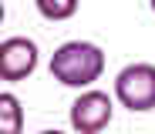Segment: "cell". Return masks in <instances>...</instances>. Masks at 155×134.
Instances as JSON below:
<instances>
[{"label":"cell","instance_id":"cell-1","mask_svg":"<svg viewBox=\"0 0 155 134\" xmlns=\"http://www.w3.org/2000/svg\"><path fill=\"white\" fill-rule=\"evenodd\" d=\"M105 74V50L91 40H64L51 54V77L64 87L84 91Z\"/></svg>","mask_w":155,"mask_h":134},{"label":"cell","instance_id":"cell-2","mask_svg":"<svg viewBox=\"0 0 155 134\" xmlns=\"http://www.w3.org/2000/svg\"><path fill=\"white\" fill-rule=\"evenodd\" d=\"M115 101L132 114L155 111V64L138 61L118 70L115 77Z\"/></svg>","mask_w":155,"mask_h":134},{"label":"cell","instance_id":"cell-3","mask_svg":"<svg viewBox=\"0 0 155 134\" xmlns=\"http://www.w3.org/2000/svg\"><path fill=\"white\" fill-rule=\"evenodd\" d=\"M68 117H71V131L74 134H101L115 117V101L105 91H98V87H84L74 97Z\"/></svg>","mask_w":155,"mask_h":134},{"label":"cell","instance_id":"cell-4","mask_svg":"<svg viewBox=\"0 0 155 134\" xmlns=\"http://www.w3.org/2000/svg\"><path fill=\"white\" fill-rule=\"evenodd\" d=\"M41 50L31 37H7L0 44V80L17 84V80H27L37 70Z\"/></svg>","mask_w":155,"mask_h":134},{"label":"cell","instance_id":"cell-5","mask_svg":"<svg viewBox=\"0 0 155 134\" xmlns=\"http://www.w3.org/2000/svg\"><path fill=\"white\" fill-rule=\"evenodd\" d=\"M0 134H24V107L14 91L0 94Z\"/></svg>","mask_w":155,"mask_h":134},{"label":"cell","instance_id":"cell-6","mask_svg":"<svg viewBox=\"0 0 155 134\" xmlns=\"http://www.w3.org/2000/svg\"><path fill=\"white\" fill-rule=\"evenodd\" d=\"M34 7L44 20L51 23H61V20H71L78 14V7H81V0H34Z\"/></svg>","mask_w":155,"mask_h":134},{"label":"cell","instance_id":"cell-7","mask_svg":"<svg viewBox=\"0 0 155 134\" xmlns=\"http://www.w3.org/2000/svg\"><path fill=\"white\" fill-rule=\"evenodd\" d=\"M41 134H64V131H58V127H54V131H41Z\"/></svg>","mask_w":155,"mask_h":134},{"label":"cell","instance_id":"cell-8","mask_svg":"<svg viewBox=\"0 0 155 134\" xmlns=\"http://www.w3.org/2000/svg\"><path fill=\"white\" fill-rule=\"evenodd\" d=\"M152 10H155V0H152Z\"/></svg>","mask_w":155,"mask_h":134}]
</instances>
